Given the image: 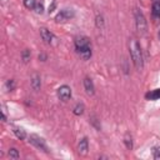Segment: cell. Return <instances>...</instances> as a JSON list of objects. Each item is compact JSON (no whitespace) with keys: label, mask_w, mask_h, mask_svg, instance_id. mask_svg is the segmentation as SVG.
<instances>
[{"label":"cell","mask_w":160,"mask_h":160,"mask_svg":"<svg viewBox=\"0 0 160 160\" xmlns=\"http://www.w3.org/2000/svg\"><path fill=\"white\" fill-rule=\"evenodd\" d=\"M55 5H56V4H55V2H52V4H51V6H49V12H51V11L54 10V8H55Z\"/></svg>","instance_id":"cell-24"},{"label":"cell","mask_w":160,"mask_h":160,"mask_svg":"<svg viewBox=\"0 0 160 160\" xmlns=\"http://www.w3.org/2000/svg\"><path fill=\"white\" fill-rule=\"evenodd\" d=\"M6 89H8L9 91H11V90L15 89V80H14V79H10V80L6 81Z\"/></svg>","instance_id":"cell-19"},{"label":"cell","mask_w":160,"mask_h":160,"mask_svg":"<svg viewBox=\"0 0 160 160\" xmlns=\"http://www.w3.org/2000/svg\"><path fill=\"white\" fill-rule=\"evenodd\" d=\"M152 14L156 18H160V1H156L152 4Z\"/></svg>","instance_id":"cell-15"},{"label":"cell","mask_w":160,"mask_h":160,"mask_svg":"<svg viewBox=\"0 0 160 160\" xmlns=\"http://www.w3.org/2000/svg\"><path fill=\"white\" fill-rule=\"evenodd\" d=\"M8 154H9V156L12 158V159H19V151H18V149H15V148L9 149Z\"/></svg>","instance_id":"cell-18"},{"label":"cell","mask_w":160,"mask_h":160,"mask_svg":"<svg viewBox=\"0 0 160 160\" xmlns=\"http://www.w3.org/2000/svg\"><path fill=\"white\" fill-rule=\"evenodd\" d=\"M74 15H75L74 10H71V9H64V10H60V12L55 16V20H56L58 22H60V21H66V20L71 19Z\"/></svg>","instance_id":"cell-5"},{"label":"cell","mask_w":160,"mask_h":160,"mask_svg":"<svg viewBox=\"0 0 160 160\" xmlns=\"http://www.w3.org/2000/svg\"><path fill=\"white\" fill-rule=\"evenodd\" d=\"M58 96L62 101H68L71 98V89L68 85H62L58 89Z\"/></svg>","instance_id":"cell-6"},{"label":"cell","mask_w":160,"mask_h":160,"mask_svg":"<svg viewBox=\"0 0 160 160\" xmlns=\"http://www.w3.org/2000/svg\"><path fill=\"white\" fill-rule=\"evenodd\" d=\"M88 150H89V141H88V138H82V139L79 141L78 151H79V154H81V155H86V154H88Z\"/></svg>","instance_id":"cell-8"},{"label":"cell","mask_w":160,"mask_h":160,"mask_svg":"<svg viewBox=\"0 0 160 160\" xmlns=\"http://www.w3.org/2000/svg\"><path fill=\"white\" fill-rule=\"evenodd\" d=\"M159 39H160V31H159Z\"/></svg>","instance_id":"cell-25"},{"label":"cell","mask_w":160,"mask_h":160,"mask_svg":"<svg viewBox=\"0 0 160 160\" xmlns=\"http://www.w3.org/2000/svg\"><path fill=\"white\" fill-rule=\"evenodd\" d=\"M36 4H38L36 0H24V6H25L26 9H30V10L35 9Z\"/></svg>","instance_id":"cell-16"},{"label":"cell","mask_w":160,"mask_h":160,"mask_svg":"<svg viewBox=\"0 0 160 160\" xmlns=\"http://www.w3.org/2000/svg\"><path fill=\"white\" fill-rule=\"evenodd\" d=\"M39 59H40L41 61H45V60H46V55H45V54H40V55H39Z\"/></svg>","instance_id":"cell-23"},{"label":"cell","mask_w":160,"mask_h":160,"mask_svg":"<svg viewBox=\"0 0 160 160\" xmlns=\"http://www.w3.org/2000/svg\"><path fill=\"white\" fill-rule=\"evenodd\" d=\"M21 58H22V61H24V62H28V61L30 60V58H31L30 50H29V49L22 50V52H21Z\"/></svg>","instance_id":"cell-17"},{"label":"cell","mask_w":160,"mask_h":160,"mask_svg":"<svg viewBox=\"0 0 160 160\" xmlns=\"http://www.w3.org/2000/svg\"><path fill=\"white\" fill-rule=\"evenodd\" d=\"M124 144H125V146L129 149V150H131L132 149V138H131V135L128 132L126 135H125V138H124Z\"/></svg>","instance_id":"cell-14"},{"label":"cell","mask_w":160,"mask_h":160,"mask_svg":"<svg viewBox=\"0 0 160 160\" xmlns=\"http://www.w3.org/2000/svg\"><path fill=\"white\" fill-rule=\"evenodd\" d=\"M34 10H35L36 14H42V12H44V4H42V2H38Z\"/></svg>","instance_id":"cell-20"},{"label":"cell","mask_w":160,"mask_h":160,"mask_svg":"<svg viewBox=\"0 0 160 160\" xmlns=\"http://www.w3.org/2000/svg\"><path fill=\"white\" fill-rule=\"evenodd\" d=\"M31 88L35 91H39L40 88H41V79H40V76L38 74L32 75V78H31Z\"/></svg>","instance_id":"cell-10"},{"label":"cell","mask_w":160,"mask_h":160,"mask_svg":"<svg viewBox=\"0 0 160 160\" xmlns=\"http://www.w3.org/2000/svg\"><path fill=\"white\" fill-rule=\"evenodd\" d=\"M75 49H76L78 54L84 60L90 59V56H91V44H90V40L86 36H80L75 40Z\"/></svg>","instance_id":"cell-2"},{"label":"cell","mask_w":160,"mask_h":160,"mask_svg":"<svg viewBox=\"0 0 160 160\" xmlns=\"http://www.w3.org/2000/svg\"><path fill=\"white\" fill-rule=\"evenodd\" d=\"M135 24H136V29L140 34H145L148 30V24H146V19L144 16V14L136 9L135 10Z\"/></svg>","instance_id":"cell-3"},{"label":"cell","mask_w":160,"mask_h":160,"mask_svg":"<svg viewBox=\"0 0 160 160\" xmlns=\"http://www.w3.org/2000/svg\"><path fill=\"white\" fill-rule=\"evenodd\" d=\"M84 89H85L88 95H94L95 86H94V82H92V80L90 78H85L84 79Z\"/></svg>","instance_id":"cell-9"},{"label":"cell","mask_w":160,"mask_h":160,"mask_svg":"<svg viewBox=\"0 0 160 160\" xmlns=\"http://www.w3.org/2000/svg\"><path fill=\"white\" fill-rule=\"evenodd\" d=\"M29 141H30V144H32L35 148H38V149H40V150H42V151H45V152L48 151V146H46L45 140H44L42 138H40V136H38V135H30Z\"/></svg>","instance_id":"cell-4"},{"label":"cell","mask_w":160,"mask_h":160,"mask_svg":"<svg viewBox=\"0 0 160 160\" xmlns=\"http://www.w3.org/2000/svg\"><path fill=\"white\" fill-rule=\"evenodd\" d=\"M129 50H130V56H131V60L135 65V68L138 70H141L142 66H144V60H142V52H141V49H140V45L138 44V41L135 39H131L130 40V44H129Z\"/></svg>","instance_id":"cell-1"},{"label":"cell","mask_w":160,"mask_h":160,"mask_svg":"<svg viewBox=\"0 0 160 160\" xmlns=\"http://www.w3.org/2000/svg\"><path fill=\"white\" fill-rule=\"evenodd\" d=\"M152 156H154V159H160V148L152 149Z\"/></svg>","instance_id":"cell-22"},{"label":"cell","mask_w":160,"mask_h":160,"mask_svg":"<svg viewBox=\"0 0 160 160\" xmlns=\"http://www.w3.org/2000/svg\"><path fill=\"white\" fill-rule=\"evenodd\" d=\"M14 134L16 135V138L18 139H20V140H24L25 138H26V132H25V130L22 129V128H14Z\"/></svg>","instance_id":"cell-12"},{"label":"cell","mask_w":160,"mask_h":160,"mask_svg":"<svg viewBox=\"0 0 160 160\" xmlns=\"http://www.w3.org/2000/svg\"><path fill=\"white\" fill-rule=\"evenodd\" d=\"M95 21H96V26L98 28H102L104 26V18H102V15H98Z\"/></svg>","instance_id":"cell-21"},{"label":"cell","mask_w":160,"mask_h":160,"mask_svg":"<svg viewBox=\"0 0 160 160\" xmlns=\"http://www.w3.org/2000/svg\"><path fill=\"white\" fill-rule=\"evenodd\" d=\"M145 98H146L148 100H158V99L160 98V89H156V90H152V91L148 92V94L145 95Z\"/></svg>","instance_id":"cell-11"},{"label":"cell","mask_w":160,"mask_h":160,"mask_svg":"<svg viewBox=\"0 0 160 160\" xmlns=\"http://www.w3.org/2000/svg\"><path fill=\"white\" fill-rule=\"evenodd\" d=\"M84 110H85V108H84V105L82 104H76L75 106H74V109H72V112L75 114V115H78V116H80V115H82L84 114Z\"/></svg>","instance_id":"cell-13"},{"label":"cell","mask_w":160,"mask_h":160,"mask_svg":"<svg viewBox=\"0 0 160 160\" xmlns=\"http://www.w3.org/2000/svg\"><path fill=\"white\" fill-rule=\"evenodd\" d=\"M40 35H41V39L44 40V42H46V44H49V45L54 44L55 40H56L55 35L51 34V32H50L48 29H45V28H41V29H40Z\"/></svg>","instance_id":"cell-7"}]
</instances>
